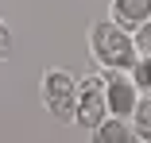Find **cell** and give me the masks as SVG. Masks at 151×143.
Here are the masks:
<instances>
[{
	"label": "cell",
	"mask_w": 151,
	"mask_h": 143,
	"mask_svg": "<svg viewBox=\"0 0 151 143\" xmlns=\"http://www.w3.org/2000/svg\"><path fill=\"white\" fill-rule=\"evenodd\" d=\"M136 54L139 50L132 43V31H124L120 23L97 19L89 27V58H93L101 70H132Z\"/></svg>",
	"instance_id": "obj_1"
},
{
	"label": "cell",
	"mask_w": 151,
	"mask_h": 143,
	"mask_svg": "<svg viewBox=\"0 0 151 143\" xmlns=\"http://www.w3.org/2000/svg\"><path fill=\"white\" fill-rule=\"evenodd\" d=\"M39 97H43V108H47L50 120H62V124L74 120V101H78V81H74V74L50 66V70L43 74V81H39Z\"/></svg>",
	"instance_id": "obj_2"
},
{
	"label": "cell",
	"mask_w": 151,
	"mask_h": 143,
	"mask_svg": "<svg viewBox=\"0 0 151 143\" xmlns=\"http://www.w3.org/2000/svg\"><path fill=\"white\" fill-rule=\"evenodd\" d=\"M132 43H136V50H139V54H151V16H147L143 23H136V27H132Z\"/></svg>",
	"instance_id": "obj_9"
},
{
	"label": "cell",
	"mask_w": 151,
	"mask_h": 143,
	"mask_svg": "<svg viewBox=\"0 0 151 143\" xmlns=\"http://www.w3.org/2000/svg\"><path fill=\"white\" fill-rule=\"evenodd\" d=\"M109 116V104H105V77L101 74H89L85 81H78V101H74V124H81L85 132L101 124Z\"/></svg>",
	"instance_id": "obj_3"
},
{
	"label": "cell",
	"mask_w": 151,
	"mask_h": 143,
	"mask_svg": "<svg viewBox=\"0 0 151 143\" xmlns=\"http://www.w3.org/2000/svg\"><path fill=\"white\" fill-rule=\"evenodd\" d=\"M132 81H136V89L139 93H151V54H136V62H132Z\"/></svg>",
	"instance_id": "obj_8"
},
{
	"label": "cell",
	"mask_w": 151,
	"mask_h": 143,
	"mask_svg": "<svg viewBox=\"0 0 151 143\" xmlns=\"http://www.w3.org/2000/svg\"><path fill=\"white\" fill-rule=\"evenodd\" d=\"M12 46H16V39H12V27L0 19V62H8L12 58Z\"/></svg>",
	"instance_id": "obj_10"
},
{
	"label": "cell",
	"mask_w": 151,
	"mask_h": 143,
	"mask_svg": "<svg viewBox=\"0 0 151 143\" xmlns=\"http://www.w3.org/2000/svg\"><path fill=\"white\" fill-rule=\"evenodd\" d=\"M101 77H105V104H109V112L112 116H128L136 108V101H139V89H136L132 74L128 70H105Z\"/></svg>",
	"instance_id": "obj_4"
},
{
	"label": "cell",
	"mask_w": 151,
	"mask_h": 143,
	"mask_svg": "<svg viewBox=\"0 0 151 143\" xmlns=\"http://www.w3.org/2000/svg\"><path fill=\"white\" fill-rule=\"evenodd\" d=\"M147 16H151V0H109V19L120 23L124 31H132Z\"/></svg>",
	"instance_id": "obj_6"
},
{
	"label": "cell",
	"mask_w": 151,
	"mask_h": 143,
	"mask_svg": "<svg viewBox=\"0 0 151 143\" xmlns=\"http://www.w3.org/2000/svg\"><path fill=\"white\" fill-rule=\"evenodd\" d=\"M89 143H139V139L132 135L128 116H112V112H109L101 124L89 128Z\"/></svg>",
	"instance_id": "obj_5"
},
{
	"label": "cell",
	"mask_w": 151,
	"mask_h": 143,
	"mask_svg": "<svg viewBox=\"0 0 151 143\" xmlns=\"http://www.w3.org/2000/svg\"><path fill=\"white\" fill-rule=\"evenodd\" d=\"M128 124H132V135L139 143H151V93H139L136 108L128 112Z\"/></svg>",
	"instance_id": "obj_7"
}]
</instances>
